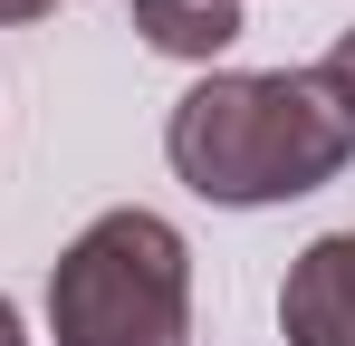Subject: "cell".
Here are the masks:
<instances>
[{"label": "cell", "mask_w": 355, "mask_h": 346, "mask_svg": "<svg viewBox=\"0 0 355 346\" xmlns=\"http://www.w3.org/2000/svg\"><path fill=\"white\" fill-rule=\"evenodd\" d=\"M288 346H355V231H317L279 279Z\"/></svg>", "instance_id": "3957f363"}, {"label": "cell", "mask_w": 355, "mask_h": 346, "mask_svg": "<svg viewBox=\"0 0 355 346\" xmlns=\"http://www.w3.org/2000/svg\"><path fill=\"white\" fill-rule=\"evenodd\" d=\"M317 87H327V97L346 106V125H355V29H346V39H336L327 58H317Z\"/></svg>", "instance_id": "5b68a950"}, {"label": "cell", "mask_w": 355, "mask_h": 346, "mask_svg": "<svg viewBox=\"0 0 355 346\" xmlns=\"http://www.w3.org/2000/svg\"><path fill=\"white\" fill-rule=\"evenodd\" d=\"M58 346H192V240L144 202H116L49 260Z\"/></svg>", "instance_id": "7a4b0ae2"}, {"label": "cell", "mask_w": 355, "mask_h": 346, "mask_svg": "<svg viewBox=\"0 0 355 346\" xmlns=\"http://www.w3.org/2000/svg\"><path fill=\"white\" fill-rule=\"evenodd\" d=\"M144 49L154 58H182V67H211V58L240 39V0H125Z\"/></svg>", "instance_id": "277c9868"}, {"label": "cell", "mask_w": 355, "mask_h": 346, "mask_svg": "<svg viewBox=\"0 0 355 346\" xmlns=\"http://www.w3.org/2000/svg\"><path fill=\"white\" fill-rule=\"evenodd\" d=\"M58 0H0V29H19V19H49Z\"/></svg>", "instance_id": "8992f818"}, {"label": "cell", "mask_w": 355, "mask_h": 346, "mask_svg": "<svg viewBox=\"0 0 355 346\" xmlns=\"http://www.w3.org/2000/svg\"><path fill=\"white\" fill-rule=\"evenodd\" d=\"M164 154L202 202L259 212V202H297L336 183L355 164V125L317 87V67H211L173 97Z\"/></svg>", "instance_id": "6da1fadb"}, {"label": "cell", "mask_w": 355, "mask_h": 346, "mask_svg": "<svg viewBox=\"0 0 355 346\" xmlns=\"http://www.w3.org/2000/svg\"><path fill=\"white\" fill-rule=\"evenodd\" d=\"M0 346H29V327H19V308L0 298Z\"/></svg>", "instance_id": "52a82bcc"}]
</instances>
